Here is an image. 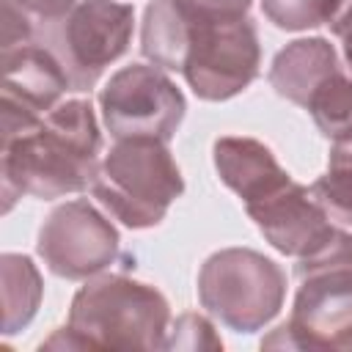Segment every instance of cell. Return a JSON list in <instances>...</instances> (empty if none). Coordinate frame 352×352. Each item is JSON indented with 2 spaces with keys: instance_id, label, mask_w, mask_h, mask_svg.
Instances as JSON below:
<instances>
[{
  "instance_id": "1",
  "label": "cell",
  "mask_w": 352,
  "mask_h": 352,
  "mask_svg": "<svg viewBox=\"0 0 352 352\" xmlns=\"http://www.w3.org/2000/svg\"><path fill=\"white\" fill-rule=\"evenodd\" d=\"M102 132L91 99L58 102L36 126L0 140L3 212L22 195L63 198L82 192L99 173Z\"/></svg>"
},
{
  "instance_id": "2",
  "label": "cell",
  "mask_w": 352,
  "mask_h": 352,
  "mask_svg": "<svg viewBox=\"0 0 352 352\" xmlns=\"http://www.w3.org/2000/svg\"><path fill=\"white\" fill-rule=\"evenodd\" d=\"M170 305L165 294L121 272H99L77 289L66 327L41 349H165Z\"/></svg>"
},
{
  "instance_id": "3",
  "label": "cell",
  "mask_w": 352,
  "mask_h": 352,
  "mask_svg": "<svg viewBox=\"0 0 352 352\" xmlns=\"http://www.w3.org/2000/svg\"><path fill=\"white\" fill-rule=\"evenodd\" d=\"M292 316L261 346L352 349V234L338 228L327 248L297 258Z\"/></svg>"
},
{
  "instance_id": "4",
  "label": "cell",
  "mask_w": 352,
  "mask_h": 352,
  "mask_svg": "<svg viewBox=\"0 0 352 352\" xmlns=\"http://www.w3.org/2000/svg\"><path fill=\"white\" fill-rule=\"evenodd\" d=\"M91 192L113 220L140 231L165 220L184 179L165 140L124 138L104 154Z\"/></svg>"
},
{
  "instance_id": "5",
  "label": "cell",
  "mask_w": 352,
  "mask_h": 352,
  "mask_svg": "<svg viewBox=\"0 0 352 352\" xmlns=\"http://www.w3.org/2000/svg\"><path fill=\"white\" fill-rule=\"evenodd\" d=\"M198 300L212 319L239 336H250L280 314L286 272L253 248H223L198 270Z\"/></svg>"
},
{
  "instance_id": "6",
  "label": "cell",
  "mask_w": 352,
  "mask_h": 352,
  "mask_svg": "<svg viewBox=\"0 0 352 352\" xmlns=\"http://www.w3.org/2000/svg\"><path fill=\"white\" fill-rule=\"evenodd\" d=\"M179 14L187 25L182 74L192 94L204 102H226L242 94L261 69V41L256 22L250 16H192L182 8Z\"/></svg>"
},
{
  "instance_id": "7",
  "label": "cell",
  "mask_w": 352,
  "mask_h": 352,
  "mask_svg": "<svg viewBox=\"0 0 352 352\" xmlns=\"http://www.w3.org/2000/svg\"><path fill=\"white\" fill-rule=\"evenodd\" d=\"M104 129L116 138L170 140L184 121L187 99L160 66L129 63L118 69L99 91Z\"/></svg>"
},
{
  "instance_id": "8",
  "label": "cell",
  "mask_w": 352,
  "mask_h": 352,
  "mask_svg": "<svg viewBox=\"0 0 352 352\" xmlns=\"http://www.w3.org/2000/svg\"><path fill=\"white\" fill-rule=\"evenodd\" d=\"M135 8L118 0H77V6L55 22L50 47L69 72L74 91H88L102 72L116 63L132 41Z\"/></svg>"
},
{
  "instance_id": "9",
  "label": "cell",
  "mask_w": 352,
  "mask_h": 352,
  "mask_svg": "<svg viewBox=\"0 0 352 352\" xmlns=\"http://www.w3.org/2000/svg\"><path fill=\"white\" fill-rule=\"evenodd\" d=\"M36 253L52 275L88 280L116 264L121 236L88 198H74L44 217L36 236Z\"/></svg>"
},
{
  "instance_id": "10",
  "label": "cell",
  "mask_w": 352,
  "mask_h": 352,
  "mask_svg": "<svg viewBox=\"0 0 352 352\" xmlns=\"http://www.w3.org/2000/svg\"><path fill=\"white\" fill-rule=\"evenodd\" d=\"M72 88L60 58L38 41L3 52V138L36 126Z\"/></svg>"
},
{
  "instance_id": "11",
  "label": "cell",
  "mask_w": 352,
  "mask_h": 352,
  "mask_svg": "<svg viewBox=\"0 0 352 352\" xmlns=\"http://www.w3.org/2000/svg\"><path fill=\"white\" fill-rule=\"evenodd\" d=\"M261 236L283 256L308 258L330 245L338 226L311 195V187L289 179L275 192L245 206Z\"/></svg>"
},
{
  "instance_id": "12",
  "label": "cell",
  "mask_w": 352,
  "mask_h": 352,
  "mask_svg": "<svg viewBox=\"0 0 352 352\" xmlns=\"http://www.w3.org/2000/svg\"><path fill=\"white\" fill-rule=\"evenodd\" d=\"M212 160L220 182L234 190L245 206L261 201L292 179L275 160L272 148L256 138L223 135L212 146Z\"/></svg>"
},
{
  "instance_id": "13",
  "label": "cell",
  "mask_w": 352,
  "mask_h": 352,
  "mask_svg": "<svg viewBox=\"0 0 352 352\" xmlns=\"http://www.w3.org/2000/svg\"><path fill=\"white\" fill-rule=\"evenodd\" d=\"M341 69L344 66L338 60L336 47L327 38L314 36V38H297L286 44L272 58L267 80L278 96L305 110L314 91Z\"/></svg>"
},
{
  "instance_id": "14",
  "label": "cell",
  "mask_w": 352,
  "mask_h": 352,
  "mask_svg": "<svg viewBox=\"0 0 352 352\" xmlns=\"http://www.w3.org/2000/svg\"><path fill=\"white\" fill-rule=\"evenodd\" d=\"M0 292H3V333L14 336L25 330L44 294V280L38 267L25 253H3L0 256Z\"/></svg>"
},
{
  "instance_id": "15",
  "label": "cell",
  "mask_w": 352,
  "mask_h": 352,
  "mask_svg": "<svg viewBox=\"0 0 352 352\" xmlns=\"http://www.w3.org/2000/svg\"><path fill=\"white\" fill-rule=\"evenodd\" d=\"M305 110L311 113L316 129L327 140L333 143L352 140V74L341 69L333 77H327L314 91Z\"/></svg>"
},
{
  "instance_id": "16",
  "label": "cell",
  "mask_w": 352,
  "mask_h": 352,
  "mask_svg": "<svg viewBox=\"0 0 352 352\" xmlns=\"http://www.w3.org/2000/svg\"><path fill=\"white\" fill-rule=\"evenodd\" d=\"M338 0H261L264 16L289 33L327 25Z\"/></svg>"
},
{
  "instance_id": "17",
  "label": "cell",
  "mask_w": 352,
  "mask_h": 352,
  "mask_svg": "<svg viewBox=\"0 0 352 352\" xmlns=\"http://www.w3.org/2000/svg\"><path fill=\"white\" fill-rule=\"evenodd\" d=\"M311 195L338 228H352V170L349 168L327 162V173H322L311 184Z\"/></svg>"
},
{
  "instance_id": "18",
  "label": "cell",
  "mask_w": 352,
  "mask_h": 352,
  "mask_svg": "<svg viewBox=\"0 0 352 352\" xmlns=\"http://www.w3.org/2000/svg\"><path fill=\"white\" fill-rule=\"evenodd\" d=\"M204 346L223 349V341L214 333L212 322L201 314H182L168 330L165 349H204Z\"/></svg>"
},
{
  "instance_id": "19",
  "label": "cell",
  "mask_w": 352,
  "mask_h": 352,
  "mask_svg": "<svg viewBox=\"0 0 352 352\" xmlns=\"http://www.w3.org/2000/svg\"><path fill=\"white\" fill-rule=\"evenodd\" d=\"M33 41V19L11 0H3V52Z\"/></svg>"
},
{
  "instance_id": "20",
  "label": "cell",
  "mask_w": 352,
  "mask_h": 352,
  "mask_svg": "<svg viewBox=\"0 0 352 352\" xmlns=\"http://www.w3.org/2000/svg\"><path fill=\"white\" fill-rule=\"evenodd\" d=\"M176 6L192 16L236 19V16H250L248 11H250L253 0H176Z\"/></svg>"
},
{
  "instance_id": "21",
  "label": "cell",
  "mask_w": 352,
  "mask_h": 352,
  "mask_svg": "<svg viewBox=\"0 0 352 352\" xmlns=\"http://www.w3.org/2000/svg\"><path fill=\"white\" fill-rule=\"evenodd\" d=\"M11 3H16L33 22H44V25L60 22L77 6V0H11Z\"/></svg>"
},
{
  "instance_id": "22",
  "label": "cell",
  "mask_w": 352,
  "mask_h": 352,
  "mask_svg": "<svg viewBox=\"0 0 352 352\" xmlns=\"http://www.w3.org/2000/svg\"><path fill=\"white\" fill-rule=\"evenodd\" d=\"M327 25H330V33L341 41V52H344V60L352 74V0H338Z\"/></svg>"
},
{
  "instance_id": "23",
  "label": "cell",
  "mask_w": 352,
  "mask_h": 352,
  "mask_svg": "<svg viewBox=\"0 0 352 352\" xmlns=\"http://www.w3.org/2000/svg\"><path fill=\"white\" fill-rule=\"evenodd\" d=\"M330 162H333V165H344V168L352 170V140H346V143H333V148H330Z\"/></svg>"
}]
</instances>
